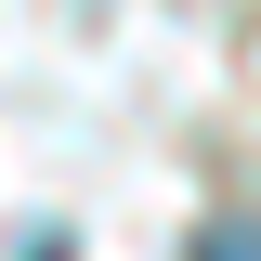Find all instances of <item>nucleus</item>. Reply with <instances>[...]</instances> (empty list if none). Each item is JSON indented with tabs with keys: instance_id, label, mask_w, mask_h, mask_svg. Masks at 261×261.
I'll list each match as a JSON object with an SVG mask.
<instances>
[{
	"instance_id": "nucleus-1",
	"label": "nucleus",
	"mask_w": 261,
	"mask_h": 261,
	"mask_svg": "<svg viewBox=\"0 0 261 261\" xmlns=\"http://www.w3.org/2000/svg\"><path fill=\"white\" fill-rule=\"evenodd\" d=\"M196 261H261V222H209V235H196Z\"/></svg>"
}]
</instances>
